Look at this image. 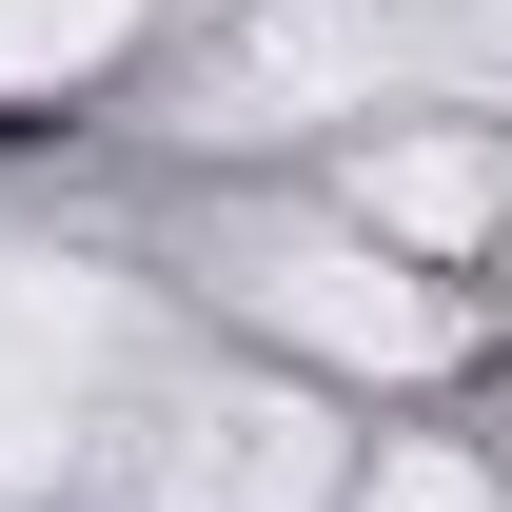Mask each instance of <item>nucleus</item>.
Segmentation results:
<instances>
[]
</instances>
